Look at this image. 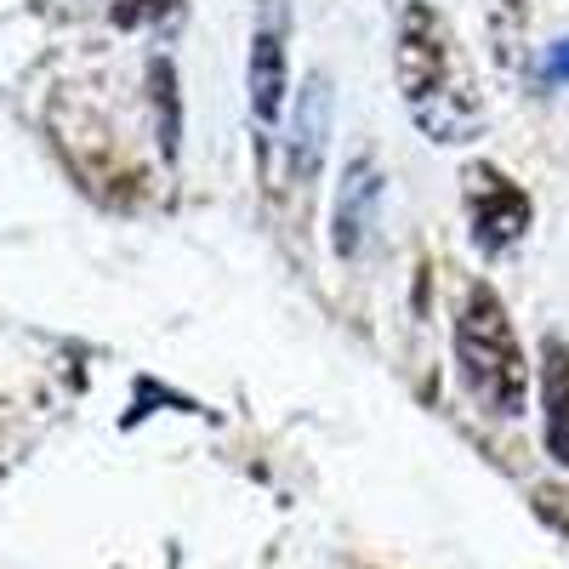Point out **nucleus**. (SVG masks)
Masks as SVG:
<instances>
[{
	"instance_id": "obj_7",
	"label": "nucleus",
	"mask_w": 569,
	"mask_h": 569,
	"mask_svg": "<svg viewBox=\"0 0 569 569\" xmlns=\"http://www.w3.org/2000/svg\"><path fill=\"white\" fill-rule=\"evenodd\" d=\"M541 439L547 456L569 472V342L558 330L541 337Z\"/></svg>"
},
{
	"instance_id": "obj_1",
	"label": "nucleus",
	"mask_w": 569,
	"mask_h": 569,
	"mask_svg": "<svg viewBox=\"0 0 569 569\" xmlns=\"http://www.w3.org/2000/svg\"><path fill=\"white\" fill-rule=\"evenodd\" d=\"M393 80L410 126L439 142V149H461V142H479L490 126L479 74L467 63V46L456 40L450 18L427 0H410L399 12L393 29Z\"/></svg>"
},
{
	"instance_id": "obj_6",
	"label": "nucleus",
	"mask_w": 569,
	"mask_h": 569,
	"mask_svg": "<svg viewBox=\"0 0 569 569\" xmlns=\"http://www.w3.org/2000/svg\"><path fill=\"white\" fill-rule=\"evenodd\" d=\"M330 114H337V86H330L325 69H313L297 91V109H291V137H284V166H291V182L308 188L325 166L330 149Z\"/></svg>"
},
{
	"instance_id": "obj_10",
	"label": "nucleus",
	"mask_w": 569,
	"mask_h": 569,
	"mask_svg": "<svg viewBox=\"0 0 569 569\" xmlns=\"http://www.w3.org/2000/svg\"><path fill=\"white\" fill-rule=\"evenodd\" d=\"M177 7H182V0H114V18L120 23H154V18H166Z\"/></svg>"
},
{
	"instance_id": "obj_5",
	"label": "nucleus",
	"mask_w": 569,
	"mask_h": 569,
	"mask_svg": "<svg viewBox=\"0 0 569 569\" xmlns=\"http://www.w3.org/2000/svg\"><path fill=\"white\" fill-rule=\"evenodd\" d=\"M376 217H382V166L370 154H353L337 177V194H330V251L342 262H359L376 233Z\"/></svg>"
},
{
	"instance_id": "obj_8",
	"label": "nucleus",
	"mask_w": 569,
	"mask_h": 569,
	"mask_svg": "<svg viewBox=\"0 0 569 569\" xmlns=\"http://www.w3.org/2000/svg\"><path fill=\"white\" fill-rule=\"evenodd\" d=\"M154 91H160V149L177 154V86L166 63H154Z\"/></svg>"
},
{
	"instance_id": "obj_2",
	"label": "nucleus",
	"mask_w": 569,
	"mask_h": 569,
	"mask_svg": "<svg viewBox=\"0 0 569 569\" xmlns=\"http://www.w3.org/2000/svg\"><path fill=\"white\" fill-rule=\"evenodd\" d=\"M456 376L485 416L518 421L530 399V365L518 348L512 313L490 279H461L456 291Z\"/></svg>"
},
{
	"instance_id": "obj_4",
	"label": "nucleus",
	"mask_w": 569,
	"mask_h": 569,
	"mask_svg": "<svg viewBox=\"0 0 569 569\" xmlns=\"http://www.w3.org/2000/svg\"><path fill=\"white\" fill-rule=\"evenodd\" d=\"M284 86H291V0H257L246 91H251V120L262 142L284 120Z\"/></svg>"
},
{
	"instance_id": "obj_9",
	"label": "nucleus",
	"mask_w": 569,
	"mask_h": 569,
	"mask_svg": "<svg viewBox=\"0 0 569 569\" xmlns=\"http://www.w3.org/2000/svg\"><path fill=\"white\" fill-rule=\"evenodd\" d=\"M536 86H541V91H563V86H569V34L552 40L547 52H541V63H536Z\"/></svg>"
},
{
	"instance_id": "obj_3",
	"label": "nucleus",
	"mask_w": 569,
	"mask_h": 569,
	"mask_svg": "<svg viewBox=\"0 0 569 569\" xmlns=\"http://www.w3.org/2000/svg\"><path fill=\"white\" fill-rule=\"evenodd\" d=\"M461 211H467V240L485 262L512 257L536 228V200L525 182H512L490 160H467L461 171Z\"/></svg>"
}]
</instances>
